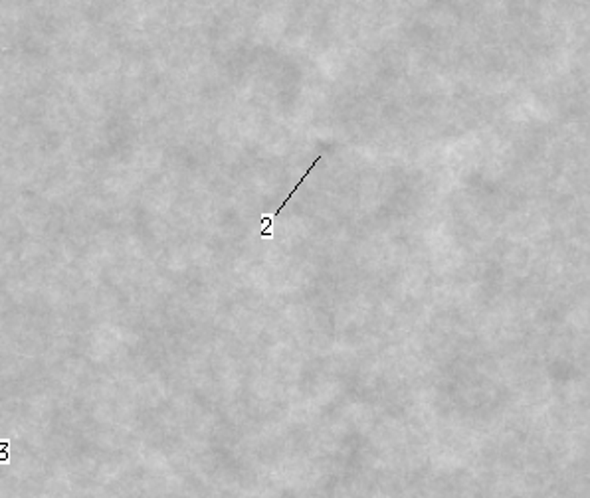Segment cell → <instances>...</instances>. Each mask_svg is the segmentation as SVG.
Wrapping results in <instances>:
<instances>
[{
  "label": "cell",
  "mask_w": 590,
  "mask_h": 498,
  "mask_svg": "<svg viewBox=\"0 0 590 498\" xmlns=\"http://www.w3.org/2000/svg\"><path fill=\"white\" fill-rule=\"evenodd\" d=\"M319 161H321V157H317V159L313 161V164H311L310 168H307V172L301 176V180H299V182H295V188L292 192H289V196H287V198H285V200L281 202L280 208L276 210V214H274V216H278L281 210H283V208L287 206V202H289V200H292V198H294V196H295V192H297V188L301 186V182H305V178H307V176L311 175V170L315 168V164H317V162H319ZM274 216H269V218H264V220H262V237H269V235H272V230H269V228H272V220H274Z\"/></svg>",
  "instance_id": "6da1fadb"
},
{
  "label": "cell",
  "mask_w": 590,
  "mask_h": 498,
  "mask_svg": "<svg viewBox=\"0 0 590 498\" xmlns=\"http://www.w3.org/2000/svg\"><path fill=\"white\" fill-rule=\"evenodd\" d=\"M8 461V441H0V463Z\"/></svg>",
  "instance_id": "7a4b0ae2"
}]
</instances>
